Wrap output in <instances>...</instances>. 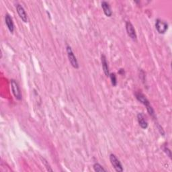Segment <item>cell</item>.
<instances>
[{
    "label": "cell",
    "mask_w": 172,
    "mask_h": 172,
    "mask_svg": "<svg viewBox=\"0 0 172 172\" xmlns=\"http://www.w3.org/2000/svg\"><path fill=\"white\" fill-rule=\"evenodd\" d=\"M16 9H17L18 14L22 19V20L24 22H28V16L24 8L20 4H17V5H16Z\"/></svg>",
    "instance_id": "obj_6"
},
{
    "label": "cell",
    "mask_w": 172,
    "mask_h": 172,
    "mask_svg": "<svg viewBox=\"0 0 172 172\" xmlns=\"http://www.w3.org/2000/svg\"><path fill=\"white\" fill-rule=\"evenodd\" d=\"M11 85H12V91L13 92V94L14 95L16 98L18 100H22V93L20 91V89L19 85L18 82L14 79H12L11 80Z\"/></svg>",
    "instance_id": "obj_2"
},
{
    "label": "cell",
    "mask_w": 172,
    "mask_h": 172,
    "mask_svg": "<svg viewBox=\"0 0 172 172\" xmlns=\"http://www.w3.org/2000/svg\"><path fill=\"white\" fill-rule=\"evenodd\" d=\"M155 28L159 34H164L167 30L168 24L165 21L161 20L160 19H157L155 21Z\"/></svg>",
    "instance_id": "obj_4"
},
{
    "label": "cell",
    "mask_w": 172,
    "mask_h": 172,
    "mask_svg": "<svg viewBox=\"0 0 172 172\" xmlns=\"http://www.w3.org/2000/svg\"><path fill=\"white\" fill-rule=\"evenodd\" d=\"M136 98L138 101L141 102V103L143 104H144L147 108L149 107V106H151L150 102H149V101L147 100V98L145 97L143 94L140 93V92H138V93L136 94Z\"/></svg>",
    "instance_id": "obj_10"
},
{
    "label": "cell",
    "mask_w": 172,
    "mask_h": 172,
    "mask_svg": "<svg viewBox=\"0 0 172 172\" xmlns=\"http://www.w3.org/2000/svg\"><path fill=\"white\" fill-rule=\"evenodd\" d=\"M110 161L111 164L112 165V166H113V167L114 168V170L117 172L123 171V167H122V165L120 163V161H119V159L115 155L111 154L110 155Z\"/></svg>",
    "instance_id": "obj_1"
},
{
    "label": "cell",
    "mask_w": 172,
    "mask_h": 172,
    "mask_svg": "<svg viewBox=\"0 0 172 172\" xmlns=\"http://www.w3.org/2000/svg\"><path fill=\"white\" fill-rule=\"evenodd\" d=\"M102 65L104 74L106 77H109V75H110V71H109L108 64L106 60V57L104 55H102Z\"/></svg>",
    "instance_id": "obj_9"
},
{
    "label": "cell",
    "mask_w": 172,
    "mask_h": 172,
    "mask_svg": "<svg viewBox=\"0 0 172 172\" xmlns=\"http://www.w3.org/2000/svg\"><path fill=\"white\" fill-rule=\"evenodd\" d=\"M124 71L123 70V69H120V71H119V73L120 74H124Z\"/></svg>",
    "instance_id": "obj_16"
},
{
    "label": "cell",
    "mask_w": 172,
    "mask_h": 172,
    "mask_svg": "<svg viewBox=\"0 0 172 172\" xmlns=\"http://www.w3.org/2000/svg\"><path fill=\"white\" fill-rule=\"evenodd\" d=\"M137 118L140 127L142 128L146 129L148 127V122L146 120V118H145V115L142 113H139L137 115Z\"/></svg>",
    "instance_id": "obj_7"
},
{
    "label": "cell",
    "mask_w": 172,
    "mask_h": 172,
    "mask_svg": "<svg viewBox=\"0 0 172 172\" xmlns=\"http://www.w3.org/2000/svg\"><path fill=\"white\" fill-rule=\"evenodd\" d=\"M110 77L111 79V82L112 84L113 85V86H116L117 84V79H116V74L114 73H110Z\"/></svg>",
    "instance_id": "obj_13"
},
{
    "label": "cell",
    "mask_w": 172,
    "mask_h": 172,
    "mask_svg": "<svg viewBox=\"0 0 172 172\" xmlns=\"http://www.w3.org/2000/svg\"><path fill=\"white\" fill-rule=\"evenodd\" d=\"M164 151L165 152V153H167V155H168L169 157H170V158H171V151L168 148H167V147H165V148H164Z\"/></svg>",
    "instance_id": "obj_15"
},
{
    "label": "cell",
    "mask_w": 172,
    "mask_h": 172,
    "mask_svg": "<svg viewBox=\"0 0 172 172\" xmlns=\"http://www.w3.org/2000/svg\"><path fill=\"white\" fill-rule=\"evenodd\" d=\"M67 55H68V58H69V61L70 62V63L71 64V65L75 69H78L79 68V64L77 60V58L75 57V56L73 52L72 49L71 48V47L69 46H67Z\"/></svg>",
    "instance_id": "obj_3"
},
{
    "label": "cell",
    "mask_w": 172,
    "mask_h": 172,
    "mask_svg": "<svg viewBox=\"0 0 172 172\" xmlns=\"http://www.w3.org/2000/svg\"><path fill=\"white\" fill-rule=\"evenodd\" d=\"M102 8L103 9L106 16H108V17H110V16H112V12L111 10L110 4H109L107 2L104 1L102 2Z\"/></svg>",
    "instance_id": "obj_11"
},
{
    "label": "cell",
    "mask_w": 172,
    "mask_h": 172,
    "mask_svg": "<svg viewBox=\"0 0 172 172\" xmlns=\"http://www.w3.org/2000/svg\"><path fill=\"white\" fill-rule=\"evenodd\" d=\"M5 24L6 25H7L9 32H10L11 33L14 32V22H13V20L12 17L8 14H7L5 16Z\"/></svg>",
    "instance_id": "obj_8"
},
{
    "label": "cell",
    "mask_w": 172,
    "mask_h": 172,
    "mask_svg": "<svg viewBox=\"0 0 172 172\" xmlns=\"http://www.w3.org/2000/svg\"><path fill=\"white\" fill-rule=\"evenodd\" d=\"M42 163L45 164V165L46 166V167H47V170H48V171H52V169L51 168L50 165H49L48 164L47 161H46V160L45 159H42Z\"/></svg>",
    "instance_id": "obj_14"
},
{
    "label": "cell",
    "mask_w": 172,
    "mask_h": 172,
    "mask_svg": "<svg viewBox=\"0 0 172 172\" xmlns=\"http://www.w3.org/2000/svg\"><path fill=\"white\" fill-rule=\"evenodd\" d=\"M126 30H127V34L130 36V38L133 41H136L137 38L136 31H135L134 26L131 22H127V23H126Z\"/></svg>",
    "instance_id": "obj_5"
},
{
    "label": "cell",
    "mask_w": 172,
    "mask_h": 172,
    "mask_svg": "<svg viewBox=\"0 0 172 172\" xmlns=\"http://www.w3.org/2000/svg\"><path fill=\"white\" fill-rule=\"evenodd\" d=\"M94 170L95 171H98V172H100V171H106V170L102 166V165L100 163H95L94 165Z\"/></svg>",
    "instance_id": "obj_12"
}]
</instances>
